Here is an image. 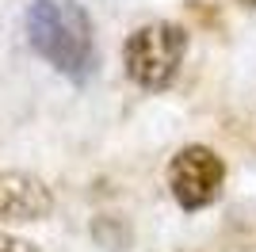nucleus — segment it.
Segmentation results:
<instances>
[{
  "label": "nucleus",
  "instance_id": "nucleus-5",
  "mask_svg": "<svg viewBox=\"0 0 256 252\" xmlns=\"http://www.w3.org/2000/svg\"><path fill=\"white\" fill-rule=\"evenodd\" d=\"M0 252H38L31 241H23V237H16V233H4L0 230Z\"/></svg>",
  "mask_w": 256,
  "mask_h": 252
},
{
  "label": "nucleus",
  "instance_id": "nucleus-3",
  "mask_svg": "<svg viewBox=\"0 0 256 252\" xmlns=\"http://www.w3.org/2000/svg\"><path fill=\"white\" fill-rule=\"evenodd\" d=\"M226 188V164L222 157L214 153L210 146H184L172 153L168 160V191L176 206L195 214V210H206L218 202Z\"/></svg>",
  "mask_w": 256,
  "mask_h": 252
},
{
  "label": "nucleus",
  "instance_id": "nucleus-1",
  "mask_svg": "<svg viewBox=\"0 0 256 252\" xmlns=\"http://www.w3.org/2000/svg\"><path fill=\"white\" fill-rule=\"evenodd\" d=\"M31 50L69 80H88L96 69V31L76 0H31L27 4Z\"/></svg>",
  "mask_w": 256,
  "mask_h": 252
},
{
  "label": "nucleus",
  "instance_id": "nucleus-6",
  "mask_svg": "<svg viewBox=\"0 0 256 252\" xmlns=\"http://www.w3.org/2000/svg\"><path fill=\"white\" fill-rule=\"evenodd\" d=\"M237 4H245V8H256V0H237Z\"/></svg>",
  "mask_w": 256,
  "mask_h": 252
},
{
  "label": "nucleus",
  "instance_id": "nucleus-4",
  "mask_svg": "<svg viewBox=\"0 0 256 252\" xmlns=\"http://www.w3.org/2000/svg\"><path fill=\"white\" fill-rule=\"evenodd\" d=\"M54 210V195L31 172H0V222H42Z\"/></svg>",
  "mask_w": 256,
  "mask_h": 252
},
{
  "label": "nucleus",
  "instance_id": "nucleus-2",
  "mask_svg": "<svg viewBox=\"0 0 256 252\" xmlns=\"http://www.w3.org/2000/svg\"><path fill=\"white\" fill-rule=\"evenodd\" d=\"M188 31L172 20H153L122 42V69L142 92H164L180 76Z\"/></svg>",
  "mask_w": 256,
  "mask_h": 252
}]
</instances>
